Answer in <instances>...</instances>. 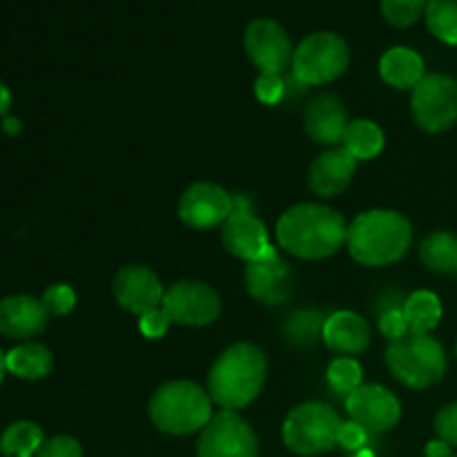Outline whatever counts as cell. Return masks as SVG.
Masks as SVG:
<instances>
[{
	"mask_svg": "<svg viewBox=\"0 0 457 457\" xmlns=\"http://www.w3.org/2000/svg\"><path fill=\"white\" fill-rule=\"evenodd\" d=\"M303 123H306L308 137L315 143H320V145H337L339 141H344V134H346L348 116L337 96L321 94L308 105Z\"/></svg>",
	"mask_w": 457,
	"mask_h": 457,
	"instance_id": "cell-20",
	"label": "cell"
},
{
	"mask_svg": "<svg viewBox=\"0 0 457 457\" xmlns=\"http://www.w3.org/2000/svg\"><path fill=\"white\" fill-rule=\"evenodd\" d=\"M455 453L451 451V445H446L445 440H433L427 445V457H453Z\"/></svg>",
	"mask_w": 457,
	"mask_h": 457,
	"instance_id": "cell-38",
	"label": "cell"
},
{
	"mask_svg": "<svg viewBox=\"0 0 457 457\" xmlns=\"http://www.w3.org/2000/svg\"><path fill=\"white\" fill-rule=\"evenodd\" d=\"M355 170L357 161L344 147H333L312 161L308 170V186L317 196L333 199L351 186Z\"/></svg>",
	"mask_w": 457,
	"mask_h": 457,
	"instance_id": "cell-18",
	"label": "cell"
},
{
	"mask_svg": "<svg viewBox=\"0 0 457 457\" xmlns=\"http://www.w3.org/2000/svg\"><path fill=\"white\" fill-rule=\"evenodd\" d=\"M40 299H43V303H45V308H47L49 315H54V317L70 315L76 306V293H74V288L67 284L49 286Z\"/></svg>",
	"mask_w": 457,
	"mask_h": 457,
	"instance_id": "cell-31",
	"label": "cell"
},
{
	"mask_svg": "<svg viewBox=\"0 0 457 457\" xmlns=\"http://www.w3.org/2000/svg\"><path fill=\"white\" fill-rule=\"evenodd\" d=\"M344 150L355 161L375 159L384 150V132L378 123L369 119L351 120L344 134Z\"/></svg>",
	"mask_w": 457,
	"mask_h": 457,
	"instance_id": "cell-23",
	"label": "cell"
},
{
	"mask_svg": "<svg viewBox=\"0 0 457 457\" xmlns=\"http://www.w3.org/2000/svg\"><path fill=\"white\" fill-rule=\"evenodd\" d=\"M370 433L366 431L361 424L357 422H344L342 428H339V436H337V445L342 449L351 451V453H357V451L366 449V442H369Z\"/></svg>",
	"mask_w": 457,
	"mask_h": 457,
	"instance_id": "cell-37",
	"label": "cell"
},
{
	"mask_svg": "<svg viewBox=\"0 0 457 457\" xmlns=\"http://www.w3.org/2000/svg\"><path fill=\"white\" fill-rule=\"evenodd\" d=\"M3 132L7 134V137H16V134H21V120L16 119V116H3Z\"/></svg>",
	"mask_w": 457,
	"mask_h": 457,
	"instance_id": "cell-39",
	"label": "cell"
},
{
	"mask_svg": "<svg viewBox=\"0 0 457 457\" xmlns=\"http://www.w3.org/2000/svg\"><path fill=\"white\" fill-rule=\"evenodd\" d=\"M326 379H328V386L337 395L348 397L361 386L360 361L355 357H337V360L330 361L328 370H326Z\"/></svg>",
	"mask_w": 457,
	"mask_h": 457,
	"instance_id": "cell-29",
	"label": "cell"
},
{
	"mask_svg": "<svg viewBox=\"0 0 457 457\" xmlns=\"http://www.w3.org/2000/svg\"><path fill=\"white\" fill-rule=\"evenodd\" d=\"M346 411L353 422L361 424L370 436L391 431L402 418L400 400L379 384H361L346 397Z\"/></svg>",
	"mask_w": 457,
	"mask_h": 457,
	"instance_id": "cell-13",
	"label": "cell"
},
{
	"mask_svg": "<svg viewBox=\"0 0 457 457\" xmlns=\"http://www.w3.org/2000/svg\"><path fill=\"white\" fill-rule=\"evenodd\" d=\"M427 12V0H382V13L391 25L411 27Z\"/></svg>",
	"mask_w": 457,
	"mask_h": 457,
	"instance_id": "cell-30",
	"label": "cell"
},
{
	"mask_svg": "<svg viewBox=\"0 0 457 457\" xmlns=\"http://www.w3.org/2000/svg\"><path fill=\"white\" fill-rule=\"evenodd\" d=\"M386 366L404 386L428 388L445 378L446 353L431 335L406 333L388 344Z\"/></svg>",
	"mask_w": 457,
	"mask_h": 457,
	"instance_id": "cell-5",
	"label": "cell"
},
{
	"mask_svg": "<svg viewBox=\"0 0 457 457\" xmlns=\"http://www.w3.org/2000/svg\"><path fill=\"white\" fill-rule=\"evenodd\" d=\"M379 333H382L384 337L391 339V342L404 337V335L409 333V324H406L404 311L395 306L386 308V311L382 312V317H379Z\"/></svg>",
	"mask_w": 457,
	"mask_h": 457,
	"instance_id": "cell-35",
	"label": "cell"
},
{
	"mask_svg": "<svg viewBox=\"0 0 457 457\" xmlns=\"http://www.w3.org/2000/svg\"><path fill=\"white\" fill-rule=\"evenodd\" d=\"M232 210H235L232 195L210 181L190 186L179 201V217L195 230H212V228L223 226Z\"/></svg>",
	"mask_w": 457,
	"mask_h": 457,
	"instance_id": "cell-12",
	"label": "cell"
},
{
	"mask_svg": "<svg viewBox=\"0 0 457 457\" xmlns=\"http://www.w3.org/2000/svg\"><path fill=\"white\" fill-rule=\"evenodd\" d=\"M337 411L321 402H303L295 406L284 422V445L293 453L312 457L328 453L337 446L342 428Z\"/></svg>",
	"mask_w": 457,
	"mask_h": 457,
	"instance_id": "cell-6",
	"label": "cell"
},
{
	"mask_svg": "<svg viewBox=\"0 0 457 457\" xmlns=\"http://www.w3.org/2000/svg\"><path fill=\"white\" fill-rule=\"evenodd\" d=\"M420 259L433 272H457V237L451 232H433L420 245Z\"/></svg>",
	"mask_w": 457,
	"mask_h": 457,
	"instance_id": "cell-26",
	"label": "cell"
},
{
	"mask_svg": "<svg viewBox=\"0 0 457 457\" xmlns=\"http://www.w3.org/2000/svg\"><path fill=\"white\" fill-rule=\"evenodd\" d=\"M324 321H321L320 312L297 311L293 312V315L288 317V321L284 324V333L286 337L293 344H297V346H311V344H315L317 337H321V333H324Z\"/></svg>",
	"mask_w": 457,
	"mask_h": 457,
	"instance_id": "cell-28",
	"label": "cell"
},
{
	"mask_svg": "<svg viewBox=\"0 0 457 457\" xmlns=\"http://www.w3.org/2000/svg\"><path fill=\"white\" fill-rule=\"evenodd\" d=\"M244 47L262 74H281L293 65V43L284 27L270 18H257L245 27Z\"/></svg>",
	"mask_w": 457,
	"mask_h": 457,
	"instance_id": "cell-11",
	"label": "cell"
},
{
	"mask_svg": "<svg viewBox=\"0 0 457 457\" xmlns=\"http://www.w3.org/2000/svg\"><path fill=\"white\" fill-rule=\"evenodd\" d=\"M409 324V333H424L428 335L433 328H437L442 320V302L431 290H418L411 295L402 306Z\"/></svg>",
	"mask_w": 457,
	"mask_h": 457,
	"instance_id": "cell-24",
	"label": "cell"
},
{
	"mask_svg": "<svg viewBox=\"0 0 457 457\" xmlns=\"http://www.w3.org/2000/svg\"><path fill=\"white\" fill-rule=\"evenodd\" d=\"M413 119L424 132H445L457 123V80L449 74H427L411 96Z\"/></svg>",
	"mask_w": 457,
	"mask_h": 457,
	"instance_id": "cell-8",
	"label": "cell"
},
{
	"mask_svg": "<svg viewBox=\"0 0 457 457\" xmlns=\"http://www.w3.org/2000/svg\"><path fill=\"white\" fill-rule=\"evenodd\" d=\"M9 107H12V92H9L7 85L0 80V116H7Z\"/></svg>",
	"mask_w": 457,
	"mask_h": 457,
	"instance_id": "cell-40",
	"label": "cell"
},
{
	"mask_svg": "<svg viewBox=\"0 0 457 457\" xmlns=\"http://www.w3.org/2000/svg\"><path fill=\"white\" fill-rule=\"evenodd\" d=\"M379 74L384 83L395 89H413L427 76L424 61L415 49L391 47L379 61Z\"/></svg>",
	"mask_w": 457,
	"mask_h": 457,
	"instance_id": "cell-21",
	"label": "cell"
},
{
	"mask_svg": "<svg viewBox=\"0 0 457 457\" xmlns=\"http://www.w3.org/2000/svg\"><path fill=\"white\" fill-rule=\"evenodd\" d=\"M321 339L333 353L344 357L361 355L370 344V326L361 315L351 311L333 312L324 321Z\"/></svg>",
	"mask_w": 457,
	"mask_h": 457,
	"instance_id": "cell-19",
	"label": "cell"
},
{
	"mask_svg": "<svg viewBox=\"0 0 457 457\" xmlns=\"http://www.w3.org/2000/svg\"><path fill=\"white\" fill-rule=\"evenodd\" d=\"M221 241L228 253L248 263L257 262L275 250L266 226L253 212H232L221 226Z\"/></svg>",
	"mask_w": 457,
	"mask_h": 457,
	"instance_id": "cell-17",
	"label": "cell"
},
{
	"mask_svg": "<svg viewBox=\"0 0 457 457\" xmlns=\"http://www.w3.org/2000/svg\"><path fill=\"white\" fill-rule=\"evenodd\" d=\"M355 457H375V453L370 449H361V451H357Z\"/></svg>",
	"mask_w": 457,
	"mask_h": 457,
	"instance_id": "cell-42",
	"label": "cell"
},
{
	"mask_svg": "<svg viewBox=\"0 0 457 457\" xmlns=\"http://www.w3.org/2000/svg\"><path fill=\"white\" fill-rule=\"evenodd\" d=\"M43 299L31 295H9L0 299V335L18 342H31L49 324Z\"/></svg>",
	"mask_w": 457,
	"mask_h": 457,
	"instance_id": "cell-16",
	"label": "cell"
},
{
	"mask_svg": "<svg viewBox=\"0 0 457 457\" xmlns=\"http://www.w3.org/2000/svg\"><path fill=\"white\" fill-rule=\"evenodd\" d=\"M196 457H259L257 436L235 411H221L201 431Z\"/></svg>",
	"mask_w": 457,
	"mask_h": 457,
	"instance_id": "cell-9",
	"label": "cell"
},
{
	"mask_svg": "<svg viewBox=\"0 0 457 457\" xmlns=\"http://www.w3.org/2000/svg\"><path fill=\"white\" fill-rule=\"evenodd\" d=\"M172 320L168 317V312L163 308H154V311L145 312L138 320V330H141L143 337L147 339H161L165 333H168Z\"/></svg>",
	"mask_w": 457,
	"mask_h": 457,
	"instance_id": "cell-34",
	"label": "cell"
},
{
	"mask_svg": "<svg viewBox=\"0 0 457 457\" xmlns=\"http://www.w3.org/2000/svg\"><path fill=\"white\" fill-rule=\"evenodd\" d=\"M348 226L335 210L320 204H299L277 221V241L286 253L299 259L333 257L346 244Z\"/></svg>",
	"mask_w": 457,
	"mask_h": 457,
	"instance_id": "cell-1",
	"label": "cell"
},
{
	"mask_svg": "<svg viewBox=\"0 0 457 457\" xmlns=\"http://www.w3.org/2000/svg\"><path fill=\"white\" fill-rule=\"evenodd\" d=\"M266 355L254 344L239 342L217 357L208 375V395L223 411H239L262 393Z\"/></svg>",
	"mask_w": 457,
	"mask_h": 457,
	"instance_id": "cell-2",
	"label": "cell"
},
{
	"mask_svg": "<svg viewBox=\"0 0 457 457\" xmlns=\"http://www.w3.org/2000/svg\"><path fill=\"white\" fill-rule=\"evenodd\" d=\"M254 94L263 105H277L286 94V83L281 74H259L254 80Z\"/></svg>",
	"mask_w": 457,
	"mask_h": 457,
	"instance_id": "cell-32",
	"label": "cell"
},
{
	"mask_svg": "<svg viewBox=\"0 0 457 457\" xmlns=\"http://www.w3.org/2000/svg\"><path fill=\"white\" fill-rule=\"evenodd\" d=\"M245 288L257 302L268 306H279L288 302L295 290V272L286 259L277 253H268L266 257L250 262L245 266Z\"/></svg>",
	"mask_w": 457,
	"mask_h": 457,
	"instance_id": "cell-14",
	"label": "cell"
},
{
	"mask_svg": "<svg viewBox=\"0 0 457 457\" xmlns=\"http://www.w3.org/2000/svg\"><path fill=\"white\" fill-rule=\"evenodd\" d=\"M152 424L168 436H192L212 420V397L195 382L179 379L159 386L147 406Z\"/></svg>",
	"mask_w": 457,
	"mask_h": 457,
	"instance_id": "cell-4",
	"label": "cell"
},
{
	"mask_svg": "<svg viewBox=\"0 0 457 457\" xmlns=\"http://www.w3.org/2000/svg\"><path fill=\"white\" fill-rule=\"evenodd\" d=\"M170 320L181 326H208L221 312V297L204 281H177L161 303Z\"/></svg>",
	"mask_w": 457,
	"mask_h": 457,
	"instance_id": "cell-10",
	"label": "cell"
},
{
	"mask_svg": "<svg viewBox=\"0 0 457 457\" xmlns=\"http://www.w3.org/2000/svg\"><path fill=\"white\" fill-rule=\"evenodd\" d=\"M353 457H355V455H353Z\"/></svg>",
	"mask_w": 457,
	"mask_h": 457,
	"instance_id": "cell-45",
	"label": "cell"
},
{
	"mask_svg": "<svg viewBox=\"0 0 457 457\" xmlns=\"http://www.w3.org/2000/svg\"><path fill=\"white\" fill-rule=\"evenodd\" d=\"M413 230L395 210H369L348 226V253L361 266H388L409 253Z\"/></svg>",
	"mask_w": 457,
	"mask_h": 457,
	"instance_id": "cell-3",
	"label": "cell"
},
{
	"mask_svg": "<svg viewBox=\"0 0 457 457\" xmlns=\"http://www.w3.org/2000/svg\"><path fill=\"white\" fill-rule=\"evenodd\" d=\"M36 457H83V449L74 437L56 436L43 442Z\"/></svg>",
	"mask_w": 457,
	"mask_h": 457,
	"instance_id": "cell-33",
	"label": "cell"
},
{
	"mask_svg": "<svg viewBox=\"0 0 457 457\" xmlns=\"http://www.w3.org/2000/svg\"><path fill=\"white\" fill-rule=\"evenodd\" d=\"M351 52L342 36L317 31L297 45L293 56V74L302 85H326L348 70Z\"/></svg>",
	"mask_w": 457,
	"mask_h": 457,
	"instance_id": "cell-7",
	"label": "cell"
},
{
	"mask_svg": "<svg viewBox=\"0 0 457 457\" xmlns=\"http://www.w3.org/2000/svg\"><path fill=\"white\" fill-rule=\"evenodd\" d=\"M4 375H7V353L0 351V384H3Z\"/></svg>",
	"mask_w": 457,
	"mask_h": 457,
	"instance_id": "cell-41",
	"label": "cell"
},
{
	"mask_svg": "<svg viewBox=\"0 0 457 457\" xmlns=\"http://www.w3.org/2000/svg\"><path fill=\"white\" fill-rule=\"evenodd\" d=\"M427 27L437 40L457 45V0H427Z\"/></svg>",
	"mask_w": 457,
	"mask_h": 457,
	"instance_id": "cell-27",
	"label": "cell"
},
{
	"mask_svg": "<svg viewBox=\"0 0 457 457\" xmlns=\"http://www.w3.org/2000/svg\"><path fill=\"white\" fill-rule=\"evenodd\" d=\"M453 457H457V455H453Z\"/></svg>",
	"mask_w": 457,
	"mask_h": 457,
	"instance_id": "cell-44",
	"label": "cell"
},
{
	"mask_svg": "<svg viewBox=\"0 0 457 457\" xmlns=\"http://www.w3.org/2000/svg\"><path fill=\"white\" fill-rule=\"evenodd\" d=\"M112 290H114L119 306L138 317L154 311V308H161L165 295L159 275L147 266H137V263L120 268L116 272Z\"/></svg>",
	"mask_w": 457,
	"mask_h": 457,
	"instance_id": "cell-15",
	"label": "cell"
},
{
	"mask_svg": "<svg viewBox=\"0 0 457 457\" xmlns=\"http://www.w3.org/2000/svg\"><path fill=\"white\" fill-rule=\"evenodd\" d=\"M455 355H457V344H455Z\"/></svg>",
	"mask_w": 457,
	"mask_h": 457,
	"instance_id": "cell-43",
	"label": "cell"
},
{
	"mask_svg": "<svg viewBox=\"0 0 457 457\" xmlns=\"http://www.w3.org/2000/svg\"><path fill=\"white\" fill-rule=\"evenodd\" d=\"M54 370V355L45 344L21 342L7 353V373L13 378L36 382Z\"/></svg>",
	"mask_w": 457,
	"mask_h": 457,
	"instance_id": "cell-22",
	"label": "cell"
},
{
	"mask_svg": "<svg viewBox=\"0 0 457 457\" xmlns=\"http://www.w3.org/2000/svg\"><path fill=\"white\" fill-rule=\"evenodd\" d=\"M43 428L29 420H18L9 424L0 436V453L3 457H36L43 446Z\"/></svg>",
	"mask_w": 457,
	"mask_h": 457,
	"instance_id": "cell-25",
	"label": "cell"
},
{
	"mask_svg": "<svg viewBox=\"0 0 457 457\" xmlns=\"http://www.w3.org/2000/svg\"><path fill=\"white\" fill-rule=\"evenodd\" d=\"M436 433L446 445L457 446V402L442 406L436 415Z\"/></svg>",
	"mask_w": 457,
	"mask_h": 457,
	"instance_id": "cell-36",
	"label": "cell"
}]
</instances>
